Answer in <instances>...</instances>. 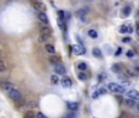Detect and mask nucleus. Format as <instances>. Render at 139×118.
<instances>
[{"label": "nucleus", "mask_w": 139, "mask_h": 118, "mask_svg": "<svg viewBox=\"0 0 139 118\" xmlns=\"http://www.w3.org/2000/svg\"><path fill=\"white\" fill-rule=\"evenodd\" d=\"M89 36L92 38H96L97 37V32H96L95 30H89Z\"/></svg>", "instance_id": "obj_25"}, {"label": "nucleus", "mask_w": 139, "mask_h": 118, "mask_svg": "<svg viewBox=\"0 0 139 118\" xmlns=\"http://www.w3.org/2000/svg\"><path fill=\"white\" fill-rule=\"evenodd\" d=\"M60 82H62V85L64 86V87H70L71 86V80H70L69 78H63Z\"/></svg>", "instance_id": "obj_13"}, {"label": "nucleus", "mask_w": 139, "mask_h": 118, "mask_svg": "<svg viewBox=\"0 0 139 118\" xmlns=\"http://www.w3.org/2000/svg\"><path fill=\"white\" fill-rule=\"evenodd\" d=\"M121 33H132L133 32V26L132 25H122L120 27Z\"/></svg>", "instance_id": "obj_6"}, {"label": "nucleus", "mask_w": 139, "mask_h": 118, "mask_svg": "<svg viewBox=\"0 0 139 118\" xmlns=\"http://www.w3.org/2000/svg\"><path fill=\"white\" fill-rule=\"evenodd\" d=\"M122 41L124 43H129L130 42V38L129 37H124V38H122Z\"/></svg>", "instance_id": "obj_33"}, {"label": "nucleus", "mask_w": 139, "mask_h": 118, "mask_svg": "<svg viewBox=\"0 0 139 118\" xmlns=\"http://www.w3.org/2000/svg\"><path fill=\"white\" fill-rule=\"evenodd\" d=\"M49 61H51V63H53L54 65H57V64H59V58L52 57V58H49Z\"/></svg>", "instance_id": "obj_26"}, {"label": "nucleus", "mask_w": 139, "mask_h": 118, "mask_svg": "<svg viewBox=\"0 0 139 118\" xmlns=\"http://www.w3.org/2000/svg\"><path fill=\"white\" fill-rule=\"evenodd\" d=\"M86 12H88V10L86 9L79 10V11H76V16L80 17V20H81L83 22H86Z\"/></svg>", "instance_id": "obj_8"}, {"label": "nucleus", "mask_w": 139, "mask_h": 118, "mask_svg": "<svg viewBox=\"0 0 139 118\" xmlns=\"http://www.w3.org/2000/svg\"><path fill=\"white\" fill-rule=\"evenodd\" d=\"M65 68H64V65H62V64H57L56 65V73L57 74H59V75H63V74H65Z\"/></svg>", "instance_id": "obj_11"}, {"label": "nucleus", "mask_w": 139, "mask_h": 118, "mask_svg": "<svg viewBox=\"0 0 139 118\" xmlns=\"http://www.w3.org/2000/svg\"><path fill=\"white\" fill-rule=\"evenodd\" d=\"M78 78H79L81 81H85L88 76H86V74H85V73H83V71H81V73H79V74H78Z\"/></svg>", "instance_id": "obj_24"}, {"label": "nucleus", "mask_w": 139, "mask_h": 118, "mask_svg": "<svg viewBox=\"0 0 139 118\" xmlns=\"http://www.w3.org/2000/svg\"><path fill=\"white\" fill-rule=\"evenodd\" d=\"M135 74H139V68H135Z\"/></svg>", "instance_id": "obj_38"}, {"label": "nucleus", "mask_w": 139, "mask_h": 118, "mask_svg": "<svg viewBox=\"0 0 139 118\" xmlns=\"http://www.w3.org/2000/svg\"><path fill=\"white\" fill-rule=\"evenodd\" d=\"M48 38H49V36H47V34H39V37H38L37 41L39 43H43V42H46Z\"/></svg>", "instance_id": "obj_18"}, {"label": "nucleus", "mask_w": 139, "mask_h": 118, "mask_svg": "<svg viewBox=\"0 0 139 118\" xmlns=\"http://www.w3.org/2000/svg\"><path fill=\"white\" fill-rule=\"evenodd\" d=\"M46 51L48 53H51V54H54V52H56V49H54V47L52 44H46Z\"/></svg>", "instance_id": "obj_19"}, {"label": "nucleus", "mask_w": 139, "mask_h": 118, "mask_svg": "<svg viewBox=\"0 0 139 118\" xmlns=\"http://www.w3.org/2000/svg\"><path fill=\"white\" fill-rule=\"evenodd\" d=\"M106 91H107V89L106 87H101V89H98L97 91H95L92 94V97L94 99H97L98 96H101V95H103V94H106Z\"/></svg>", "instance_id": "obj_10"}, {"label": "nucleus", "mask_w": 139, "mask_h": 118, "mask_svg": "<svg viewBox=\"0 0 139 118\" xmlns=\"http://www.w3.org/2000/svg\"><path fill=\"white\" fill-rule=\"evenodd\" d=\"M71 49H73V52H74L75 54H78V55H83V54H85V52H86L84 46H81V44H75V46L71 47Z\"/></svg>", "instance_id": "obj_4"}, {"label": "nucleus", "mask_w": 139, "mask_h": 118, "mask_svg": "<svg viewBox=\"0 0 139 118\" xmlns=\"http://www.w3.org/2000/svg\"><path fill=\"white\" fill-rule=\"evenodd\" d=\"M63 118H76V114H75L74 112H70V113L65 114V116H64Z\"/></svg>", "instance_id": "obj_29"}, {"label": "nucleus", "mask_w": 139, "mask_h": 118, "mask_svg": "<svg viewBox=\"0 0 139 118\" xmlns=\"http://www.w3.org/2000/svg\"><path fill=\"white\" fill-rule=\"evenodd\" d=\"M92 54L95 55V57H97V58H101L102 57V53H101V51H100L98 48H94V49H92Z\"/></svg>", "instance_id": "obj_20"}, {"label": "nucleus", "mask_w": 139, "mask_h": 118, "mask_svg": "<svg viewBox=\"0 0 139 118\" xmlns=\"http://www.w3.org/2000/svg\"><path fill=\"white\" fill-rule=\"evenodd\" d=\"M36 117H37V118H47L43 113H37V114H36Z\"/></svg>", "instance_id": "obj_34"}, {"label": "nucleus", "mask_w": 139, "mask_h": 118, "mask_svg": "<svg viewBox=\"0 0 139 118\" xmlns=\"http://www.w3.org/2000/svg\"><path fill=\"white\" fill-rule=\"evenodd\" d=\"M52 33V30L48 29V27H43V29H41V34H47V36H49Z\"/></svg>", "instance_id": "obj_21"}, {"label": "nucleus", "mask_w": 139, "mask_h": 118, "mask_svg": "<svg viewBox=\"0 0 139 118\" xmlns=\"http://www.w3.org/2000/svg\"><path fill=\"white\" fill-rule=\"evenodd\" d=\"M129 15H130V6H124V8L122 9L121 16H122V17H127V16H129Z\"/></svg>", "instance_id": "obj_12"}, {"label": "nucleus", "mask_w": 139, "mask_h": 118, "mask_svg": "<svg viewBox=\"0 0 139 118\" xmlns=\"http://www.w3.org/2000/svg\"><path fill=\"white\" fill-rule=\"evenodd\" d=\"M38 20L43 22V24H49V20H48V16H47L44 12H38Z\"/></svg>", "instance_id": "obj_9"}, {"label": "nucleus", "mask_w": 139, "mask_h": 118, "mask_svg": "<svg viewBox=\"0 0 139 118\" xmlns=\"http://www.w3.org/2000/svg\"><path fill=\"white\" fill-rule=\"evenodd\" d=\"M125 94H127V97L134 100V101H137V100L139 101V92L137 90H129V91H127Z\"/></svg>", "instance_id": "obj_5"}, {"label": "nucleus", "mask_w": 139, "mask_h": 118, "mask_svg": "<svg viewBox=\"0 0 139 118\" xmlns=\"http://www.w3.org/2000/svg\"><path fill=\"white\" fill-rule=\"evenodd\" d=\"M36 107H37V103L33 102V101H30V102H27V103L25 105V108H27V109H32V108H36Z\"/></svg>", "instance_id": "obj_17"}, {"label": "nucleus", "mask_w": 139, "mask_h": 118, "mask_svg": "<svg viewBox=\"0 0 139 118\" xmlns=\"http://www.w3.org/2000/svg\"><path fill=\"white\" fill-rule=\"evenodd\" d=\"M125 103L128 105V106H134V100H132V99H128V100H125Z\"/></svg>", "instance_id": "obj_31"}, {"label": "nucleus", "mask_w": 139, "mask_h": 118, "mask_svg": "<svg viewBox=\"0 0 139 118\" xmlns=\"http://www.w3.org/2000/svg\"><path fill=\"white\" fill-rule=\"evenodd\" d=\"M35 117H36V114L33 113L32 111H30V112H27L25 114V118H35Z\"/></svg>", "instance_id": "obj_27"}, {"label": "nucleus", "mask_w": 139, "mask_h": 118, "mask_svg": "<svg viewBox=\"0 0 139 118\" xmlns=\"http://www.w3.org/2000/svg\"><path fill=\"white\" fill-rule=\"evenodd\" d=\"M51 80H52V82H53V84H58V82H59V79H58V76H57V75H52L51 76Z\"/></svg>", "instance_id": "obj_28"}, {"label": "nucleus", "mask_w": 139, "mask_h": 118, "mask_svg": "<svg viewBox=\"0 0 139 118\" xmlns=\"http://www.w3.org/2000/svg\"><path fill=\"white\" fill-rule=\"evenodd\" d=\"M58 26H59V27L63 30L64 32L67 31V25H65L64 19H62V17H59V19H58Z\"/></svg>", "instance_id": "obj_14"}, {"label": "nucleus", "mask_w": 139, "mask_h": 118, "mask_svg": "<svg viewBox=\"0 0 139 118\" xmlns=\"http://www.w3.org/2000/svg\"><path fill=\"white\" fill-rule=\"evenodd\" d=\"M107 89L110 90L111 92H115V94H123L125 92V89L122 85H118L116 82H110L107 85Z\"/></svg>", "instance_id": "obj_1"}, {"label": "nucleus", "mask_w": 139, "mask_h": 118, "mask_svg": "<svg viewBox=\"0 0 139 118\" xmlns=\"http://www.w3.org/2000/svg\"><path fill=\"white\" fill-rule=\"evenodd\" d=\"M121 53H122V48H118V49L116 51V53H115V55H116V57H118Z\"/></svg>", "instance_id": "obj_32"}, {"label": "nucleus", "mask_w": 139, "mask_h": 118, "mask_svg": "<svg viewBox=\"0 0 139 118\" xmlns=\"http://www.w3.org/2000/svg\"><path fill=\"white\" fill-rule=\"evenodd\" d=\"M78 68H79L81 71H85L86 69H88V65H86L85 63H83V61H81V63H79V64H78Z\"/></svg>", "instance_id": "obj_22"}, {"label": "nucleus", "mask_w": 139, "mask_h": 118, "mask_svg": "<svg viewBox=\"0 0 139 118\" xmlns=\"http://www.w3.org/2000/svg\"><path fill=\"white\" fill-rule=\"evenodd\" d=\"M9 96L10 99L12 100V101H15V102H17V101H20L21 100V94H20V91L17 89H12L9 91Z\"/></svg>", "instance_id": "obj_2"}, {"label": "nucleus", "mask_w": 139, "mask_h": 118, "mask_svg": "<svg viewBox=\"0 0 139 118\" xmlns=\"http://www.w3.org/2000/svg\"><path fill=\"white\" fill-rule=\"evenodd\" d=\"M67 106H68V108L71 109V111H76L78 107H79V105L76 103V102H67Z\"/></svg>", "instance_id": "obj_15"}, {"label": "nucleus", "mask_w": 139, "mask_h": 118, "mask_svg": "<svg viewBox=\"0 0 139 118\" xmlns=\"http://www.w3.org/2000/svg\"><path fill=\"white\" fill-rule=\"evenodd\" d=\"M5 69H6V65H5V63L3 60H0V73L1 71H4Z\"/></svg>", "instance_id": "obj_30"}, {"label": "nucleus", "mask_w": 139, "mask_h": 118, "mask_svg": "<svg viewBox=\"0 0 139 118\" xmlns=\"http://www.w3.org/2000/svg\"><path fill=\"white\" fill-rule=\"evenodd\" d=\"M0 87H1L3 90H6L8 92H9L10 90L15 89L14 85H12L11 82H9V81H1V82H0Z\"/></svg>", "instance_id": "obj_7"}, {"label": "nucleus", "mask_w": 139, "mask_h": 118, "mask_svg": "<svg viewBox=\"0 0 139 118\" xmlns=\"http://www.w3.org/2000/svg\"><path fill=\"white\" fill-rule=\"evenodd\" d=\"M133 55H134V53L132 52V51H128V52H127V57H133Z\"/></svg>", "instance_id": "obj_35"}, {"label": "nucleus", "mask_w": 139, "mask_h": 118, "mask_svg": "<svg viewBox=\"0 0 139 118\" xmlns=\"http://www.w3.org/2000/svg\"><path fill=\"white\" fill-rule=\"evenodd\" d=\"M137 36L139 37V25H138V27H137Z\"/></svg>", "instance_id": "obj_37"}, {"label": "nucleus", "mask_w": 139, "mask_h": 118, "mask_svg": "<svg viewBox=\"0 0 139 118\" xmlns=\"http://www.w3.org/2000/svg\"><path fill=\"white\" fill-rule=\"evenodd\" d=\"M103 78H105V74H101V75H98V81H102V80H103Z\"/></svg>", "instance_id": "obj_36"}, {"label": "nucleus", "mask_w": 139, "mask_h": 118, "mask_svg": "<svg viewBox=\"0 0 139 118\" xmlns=\"http://www.w3.org/2000/svg\"><path fill=\"white\" fill-rule=\"evenodd\" d=\"M118 79H120L121 81H123V82H125V84H129V81H128V79H127V76L122 75V74H120V75H118Z\"/></svg>", "instance_id": "obj_23"}, {"label": "nucleus", "mask_w": 139, "mask_h": 118, "mask_svg": "<svg viewBox=\"0 0 139 118\" xmlns=\"http://www.w3.org/2000/svg\"><path fill=\"white\" fill-rule=\"evenodd\" d=\"M35 118H37V117H35Z\"/></svg>", "instance_id": "obj_40"}, {"label": "nucleus", "mask_w": 139, "mask_h": 118, "mask_svg": "<svg viewBox=\"0 0 139 118\" xmlns=\"http://www.w3.org/2000/svg\"><path fill=\"white\" fill-rule=\"evenodd\" d=\"M112 71L113 73H121L122 71V64H113L112 65Z\"/></svg>", "instance_id": "obj_16"}, {"label": "nucleus", "mask_w": 139, "mask_h": 118, "mask_svg": "<svg viewBox=\"0 0 139 118\" xmlns=\"http://www.w3.org/2000/svg\"><path fill=\"white\" fill-rule=\"evenodd\" d=\"M33 8H35V10H37L38 12H44L46 11V5L39 0H33Z\"/></svg>", "instance_id": "obj_3"}, {"label": "nucleus", "mask_w": 139, "mask_h": 118, "mask_svg": "<svg viewBox=\"0 0 139 118\" xmlns=\"http://www.w3.org/2000/svg\"><path fill=\"white\" fill-rule=\"evenodd\" d=\"M137 109H138V111H139V103L137 105Z\"/></svg>", "instance_id": "obj_39"}]
</instances>
